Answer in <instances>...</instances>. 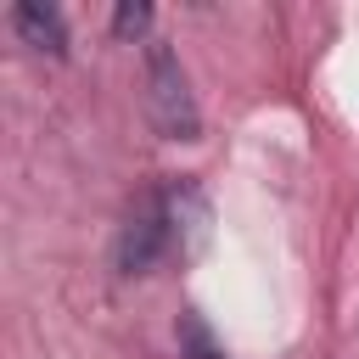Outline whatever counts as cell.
Segmentation results:
<instances>
[{"label": "cell", "instance_id": "6da1fadb", "mask_svg": "<svg viewBox=\"0 0 359 359\" xmlns=\"http://www.w3.org/2000/svg\"><path fill=\"white\" fill-rule=\"evenodd\" d=\"M185 213H191V219L202 213L196 185H185V180L151 185V191L129 208V219H123V230H118V269H123V275H146L157 258H168V252L180 247Z\"/></svg>", "mask_w": 359, "mask_h": 359}, {"label": "cell", "instance_id": "7a4b0ae2", "mask_svg": "<svg viewBox=\"0 0 359 359\" xmlns=\"http://www.w3.org/2000/svg\"><path fill=\"white\" fill-rule=\"evenodd\" d=\"M146 101H151V118L168 140H196L202 118H196V101H191V84H185V67L168 45H151L146 56Z\"/></svg>", "mask_w": 359, "mask_h": 359}, {"label": "cell", "instance_id": "3957f363", "mask_svg": "<svg viewBox=\"0 0 359 359\" xmlns=\"http://www.w3.org/2000/svg\"><path fill=\"white\" fill-rule=\"evenodd\" d=\"M11 22H17V34H22L34 50H50V56L67 50L62 11H50V6H39V0H17V6H11Z\"/></svg>", "mask_w": 359, "mask_h": 359}, {"label": "cell", "instance_id": "277c9868", "mask_svg": "<svg viewBox=\"0 0 359 359\" xmlns=\"http://www.w3.org/2000/svg\"><path fill=\"white\" fill-rule=\"evenodd\" d=\"M112 28L129 39V34H146L151 28V6H135V0H123L118 11H112Z\"/></svg>", "mask_w": 359, "mask_h": 359}]
</instances>
